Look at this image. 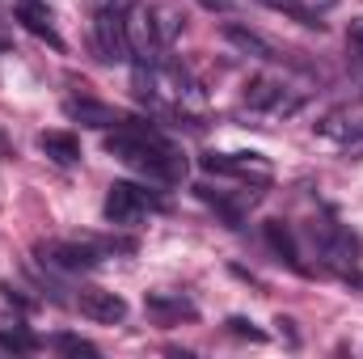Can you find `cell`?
I'll list each match as a JSON object with an SVG mask.
<instances>
[{
	"mask_svg": "<svg viewBox=\"0 0 363 359\" xmlns=\"http://www.w3.org/2000/svg\"><path fill=\"white\" fill-rule=\"evenodd\" d=\"M77 309H81V317H89L97 326H118L127 317V300L118 292H106V287H81Z\"/></svg>",
	"mask_w": 363,
	"mask_h": 359,
	"instance_id": "6",
	"label": "cell"
},
{
	"mask_svg": "<svg viewBox=\"0 0 363 359\" xmlns=\"http://www.w3.org/2000/svg\"><path fill=\"white\" fill-rule=\"evenodd\" d=\"M106 153L118 157L123 165L148 174L152 182H178L186 174V161L178 157V148L157 136L152 127H140V123H123L106 136Z\"/></svg>",
	"mask_w": 363,
	"mask_h": 359,
	"instance_id": "1",
	"label": "cell"
},
{
	"mask_svg": "<svg viewBox=\"0 0 363 359\" xmlns=\"http://www.w3.org/2000/svg\"><path fill=\"white\" fill-rule=\"evenodd\" d=\"M245 101H250V110H291L296 106V101L283 97V85L271 81V77H254L245 85Z\"/></svg>",
	"mask_w": 363,
	"mask_h": 359,
	"instance_id": "13",
	"label": "cell"
},
{
	"mask_svg": "<svg viewBox=\"0 0 363 359\" xmlns=\"http://www.w3.org/2000/svg\"><path fill=\"white\" fill-rule=\"evenodd\" d=\"M148 211H161V199L148 194L144 186H135V182H114V186L106 190V220H110V224L131 228V224H140Z\"/></svg>",
	"mask_w": 363,
	"mask_h": 359,
	"instance_id": "3",
	"label": "cell"
},
{
	"mask_svg": "<svg viewBox=\"0 0 363 359\" xmlns=\"http://www.w3.org/2000/svg\"><path fill=\"white\" fill-rule=\"evenodd\" d=\"M97 9H114V13H131L135 0H97Z\"/></svg>",
	"mask_w": 363,
	"mask_h": 359,
	"instance_id": "23",
	"label": "cell"
},
{
	"mask_svg": "<svg viewBox=\"0 0 363 359\" xmlns=\"http://www.w3.org/2000/svg\"><path fill=\"white\" fill-rule=\"evenodd\" d=\"M38 148H43L55 165H64V170L85 157V153H81V140H77L72 131H43V136H38Z\"/></svg>",
	"mask_w": 363,
	"mask_h": 359,
	"instance_id": "12",
	"label": "cell"
},
{
	"mask_svg": "<svg viewBox=\"0 0 363 359\" xmlns=\"http://www.w3.org/2000/svg\"><path fill=\"white\" fill-rule=\"evenodd\" d=\"M13 13H17V21H21L34 38H43L47 47L64 51V38H60V30H55V21H51V9H47V4H38V0H17Z\"/></svg>",
	"mask_w": 363,
	"mask_h": 359,
	"instance_id": "8",
	"label": "cell"
},
{
	"mask_svg": "<svg viewBox=\"0 0 363 359\" xmlns=\"http://www.w3.org/2000/svg\"><path fill=\"white\" fill-rule=\"evenodd\" d=\"M224 326H228V334H237V338H250V343H262V338H267V334H262L254 321H245V317H228Z\"/></svg>",
	"mask_w": 363,
	"mask_h": 359,
	"instance_id": "19",
	"label": "cell"
},
{
	"mask_svg": "<svg viewBox=\"0 0 363 359\" xmlns=\"http://www.w3.org/2000/svg\"><path fill=\"white\" fill-rule=\"evenodd\" d=\"M144 309L161 321H194L199 317V304L182 292H148L144 296Z\"/></svg>",
	"mask_w": 363,
	"mask_h": 359,
	"instance_id": "10",
	"label": "cell"
},
{
	"mask_svg": "<svg viewBox=\"0 0 363 359\" xmlns=\"http://www.w3.org/2000/svg\"><path fill=\"white\" fill-rule=\"evenodd\" d=\"M51 347L64 351V355H97V347H93L89 338H81V334H55Z\"/></svg>",
	"mask_w": 363,
	"mask_h": 359,
	"instance_id": "18",
	"label": "cell"
},
{
	"mask_svg": "<svg viewBox=\"0 0 363 359\" xmlns=\"http://www.w3.org/2000/svg\"><path fill=\"white\" fill-rule=\"evenodd\" d=\"M267 245H271V250L291 270H304V263H300V250H296V237H291V228H287V224H279V220H271V224H267Z\"/></svg>",
	"mask_w": 363,
	"mask_h": 359,
	"instance_id": "15",
	"label": "cell"
},
{
	"mask_svg": "<svg viewBox=\"0 0 363 359\" xmlns=\"http://www.w3.org/2000/svg\"><path fill=\"white\" fill-rule=\"evenodd\" d=\"M93 47H97V60H106V64H127V60H131L127 13L97 9V13H93Z\"/></svg>",
	"mask_w": 363,
	"mask_h": 359,
	"instance_id": "4",
	"label": "cell"
},
{
	"mask_svg": "<svg viewBox=\"0 0 363 359\" xmlns=\"http://www.w3.org/2000/svg\"><path fill=\"white\" fill-rule=\"evenodd\" d=\"M199 165L207 174H224V178H250V174L267 178L271 174V161L262 153H203Z\"/></svg>",
	"mask_w": 363,
	"mask_h": 359,
	"instance_id": "5",
	"label": "cell"
},
{
	"mask_svg": "<svg viewBox=\"0 0 363 359\" xmlns=\"http://www.w3.org/2000/svg\"><path fill=\"white\" fill-rule=\"evenodd\" d=\"M110 250H131V241H47V245H38V254H43V263L55 270H68V275H77V270H93Z\"/></svg>",
	"mask_w": 363,
	"mask_h": 359,
	"instance_id": "2",
	"label": "cell"
},
{
	"mask_svg": "<svg viewBox=\"0 0 363 359\" xmlns=\"http://www.w3.org/2000/svg\"><path fill=\"white\" fill-rule=\"evenodd\" d=\"M258 4H267V9H274V13H283V17H291V21L308 26V30H325L321 13H317L308 0H258Z\"/></svg>",
	"mask_w": 363,
	"mask_h": 359,
	"instance_id": "16",
	"label": "cell"
},
{
	"mask_svg": "<svg viewBox=\"0 0 363 359\" xmlns=\"http://www.w3.org/2000/svg\"><path fill=\"white\" fill-rule=\"evenodd\" d=\"M144 13H148V26H152V34H157L161 47H169V43L178 38V30L186 26V17H182L174 4H165V0H161V4H148Z\"/></svg>",
	"mask_w": 363,
	"mask_h": 359,
	"instance_id": "14",
	"label": "cell"
},
{
	"mask_svg": "<svg viewBox=\"0 0 363 359\" xmlns=\"http://www.w3.org/2000/svg\"><path fill=\"white\" fill-rule=\"evenodd\" d=\"M194 4H199V9H207V13H233V9H237L233 0H194Z\"/></svg>",
	"mask_w": 363,
	"mask_h": 359,
	"instance_id": "22",
	"label": "cell"
},
{
	"mask_svg": "<svg viewBox=\"0 0 363 359\" xmlns=\"http://www.w3.org/2000/svg\"><path fill=\"white\" fill-rule=\"evenodd\" d=\"M0 296H4V300H9V304H17V309H21V313H26V309H30V300H26V296H17V287H13V283H0Z\"/></svg>",
	"mask_w": 363,
	"mask_h": 359,
	"instance_id": "21",
	"label": "cell"
},
{
	"mask_svg": "<svg viewBox=\"0 0 363 359\" xmlns=\"http://www.w3.org/2000/svg\"><path fill=\"white\" fill-rule=\"evenodd\" d=\"M342 279H347L351 287H359V292H363V270H342Z\"/></svg>",
	"mask_w": 363,
	"mask_h": 359,
	"instance_id": "24",
	"label": "cell"
},
{
	"mask_svg": "<svg viewBox=\"0 0 363 359\" xmlns=\"http://www.w3.org/2000/svg\"><path fill=\"white\" fill-rule=\"evenodd\" d=\"M64 114H68L72 123H81V127H97V131H110V127H123V123H127L114 106L93 101V97H68V101H64Z\"/></svg>",
	"mask_w": 363,
	"mask_h": 359,
	"instance_id": "7",
	"label": "cell"
},
{
	"mask_svg": "<svg viewBox=\"0 0 363 359\" xmlns=\"http://www.w3.org/2000/svg\"><path fill=\"white\" fill-rule=\"evenodd\" d=\"M224 43H233L241 55H250V60H279V51H274L271 43L258 34V30H250V26H241V21H224Z\"/></svg>",
	"mask_w": 363,
	"mask_h": 359,
	"instance_id": "11",
	"label": "cell"
},
{
	"mask_svg": "<svg viewBox=\"0 0 363 359\" xmlns=\"http://www.w3.org/2000/svg\"><path fill=\"white\" fill-rule=\"evenodd\" d=\"M0 347H4V351H13V355H26V351H34V347H38V338H30L21 326H13V330H9V326H0Z\"/></svg>",
	"mask_w": 363,
	"mask_h": 359,
	"instance_id": "17",
	"label": "cell"
},
{
	"mask_svg": "<svg viewBox=\"0 0 363 359\" xmlns=\"http://www.w3.org/2000/svg\"><path fill=\"white\" fill-rule=\"evenodd\" d=\"M9 51H13V38H4V34H0V55H9Z\"/></svg>",
	"mask_w": 363,
	"mask_h": 359,
	"instance_id": "25",
	"label": "cell"
},
{
	"mask_svg": "<svg viewBox=\"0 0 363 359\" xmlns=\"http://www.w3.org/2000/svg\"><path fill=\"white\" fill-rule=\"evenodd\" d=\"M347 47H351L355 60H363V17H355V21L347 26Z\"/></svg>",
	"mask_w": 363,
	"mask_h": 359,
	"instance_id": "20",
	"label": "cell"
},
{
	"mask_svg": "<svg viewBox=\"0 0 363 359\" xmlns=\"http://www.w3.org/2000/svg\"><path fill=\"white\" fill-rule=\"evenodd\" d=\"M313 237H317V250H321V258L325 263H355L359 258V237L355 233H347V228H338V224H325L321 233L313 228Z\"/></svg>",
	"mask_w": 363,
	"mask_h": 359,
	"instance_id": "9",
	"label": "cell"
}]
</instances>
